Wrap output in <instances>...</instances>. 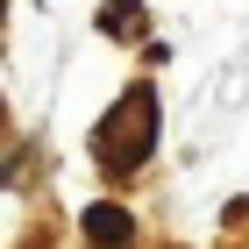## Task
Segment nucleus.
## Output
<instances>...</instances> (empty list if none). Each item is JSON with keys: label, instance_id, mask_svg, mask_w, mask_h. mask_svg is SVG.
I'll return each instance as SVG.
<instances>
[{"label": "nucleus", "instance_id": "nucleus-2", "mask_svg": "<svg viewBox=\"0 0 249 249\" xmlns=\"http://www.w3.org/2000/svg\"><path fill=\"white\" fill-rule=\"evenodd\" d=\"M86 242H93V249H128L135 228H128L121 207H93V213H86Z\"/></svg>", "mask_w": 249, "mask_h": 249}, {"label": "nucleus", "instance_id": "nucleus-3", "mask_svg": "<svg viewBox=\"0 0 249 249\" xmlns=\"http://www.w3.org/2000/svg\"><path fill=\"white\" fill-rule=\"evenodd\" d=\"M135 15H142L135 0H107V7H100V21H107V29H135Z\"/></svg>", "mask_w": 249, "mask_h": 249}, {"label": "nucleus", "instance_id": "nucleus-1", "mask_svg": "<svg viewBox=\"0 0 249 249\" xmlns=\"http://www.w3.org/2000/svg\"><path fill=\"white\" fill-rule=\"evenodd\" d=\"M150 135H157V100L142 93V86H135V93L121 100L114 114L100 121V135H93V150L107 157L114 171H135V164H142V150H150Z\"/></svg>", "mask_w": 249, "mask_h": 249}]
</instances>
